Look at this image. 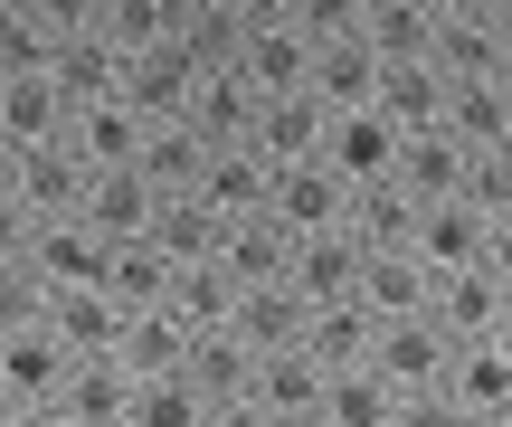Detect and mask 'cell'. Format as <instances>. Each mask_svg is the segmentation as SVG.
Here are the masks:
<instances>
[{
	"instance_id": "45",
	"label": "cell",
	"mask_w": 512,
	"mask_h": 427,
	"mask_svg": "<svg viewBox=\"0 0 512 427\" xmlns=\"http://www.w3.org/2000/svg\"><path fill=\"white\" fill-rule=\"evenodd\" d=\"M200 427H275V418H266V409H256V399L238 390V399H209V418H200Z\"/></svg>"
},
{
	"instance_id": "40",
	"label": "cell",
	"mask_w": 512,
	"mask_h": 427,
	"mask_svg": "<svg viewBox=\"0 0 512 427\" xmlns=\"http://www.w3.org/2000/svg\"><path fill=\"white\" fill-rule=\"evenodd\" d=\"M48 48H57V38L10 0V10H0V76H38V67H48Z\"/></svg>"
},
{
	"instance_id": "26",
	"label": "cell",
	"mask_w": 512,
	"mask_h": 427,
	"mask_svg": "<svg viewBox=\"0 0 512 427\" xmlns=\"http://www.w3.org/2000/svg\"><path fill=\"white\" fill-rule=\"evenodd\" d=\"M67 143L86 152V171H114L143 152V114L114 105V95H95V105H67Z\"/></svg>"
},
{
	"instance_id": "33",
	"label": "cell",
	"mask_w": 512,
	"mask_h": 427,
	"mask_svg": "<svg viewBox=\"0 0 512 427\" xmlns=\"http://www.w3.org/2000/svg\"><path fill=\"white\" fill-rule=\"evenodd\" d=\"M351 295H361L380 323H389V314H418V304H427V266L408 257V247H370V257H361V285H351Z\"/></svg>"
},
{
	"instance_id": "5",
	"label": "cell",
	"mask_w": 512,
	"mask_h": 427,
	"mask_svg": "<svg viewBox=\"0 0 512 427\" xmlns=\"http://www.w3.org/2000/svg\"><path fill=\"white\" fill-rule=\"evenodd\" d=\"M190 86H200V67L181 57V38H162V48H133L124 76H114V105H133L143 124H181Z\"/></svg>"
},
{
	"instance_id": "48",
	"label": "cell",
	"mask_w": 512,
	"mask_h": 427,
	"mask_svg": "<svg viewBox=\"0 0 512 427\" xmlns=\"http://www.w3.org/2000/svg\"><path fill=\"white\" fill-rule=\"evenodd\" d=\"M10 162H19V143H10V133H0V190H10Z\"/></svg>"
},
{
	"instance_id": "23",
	"label": "cell",
	"mask_w": 512,
	"mask_h": 427,
	"mask_svg": "<svg viewBox=\"0 0 512 427\" xmlns=\"http://www.w3.org/2000/svg\"><path fill=\"white\" fill-rule=\"evenodd\" d=\"M181 124L200 133V143H247V124H256V86H247L238 67H209L200 86H190Z\"/></svg>"
},
{
	"instance_id": "32",
	"label": "cell",
	"mask_w": 512,
	"mask_h": 427,
	"mask_svg": "<svg viewBox=\"0 0 512 427\" xmlns=\"http://www.w3.org/2000/svg\"><path fill=\"white\" fill-rule=\"evenodd\" d=\"M219 228H228L219 209H200L190 190H162V209H152V228H143V238L162 247L171 266H190V257H219Z\"/></svg>"
},
{
	"instance_id": "10",
	"label": "cell",
	"mask_w": 512,
	"mask_h": 427,
	"mask_svg": "<svg viewBox=\"0 0 512 427\" xmlns=\"http://www.w3.org/2000/svg\"><path fill=\"white\" fill-rule=\"evenodd\" d=\"M427 57H437L446 76H512V10H456V19H437Z\"/></svg>"
},
{
	"instance_id": "24",
	"label": "cell",
	"mask_w": 512,
	"mask_h": 427,
	"mask_svg": "<svg viewBox=\"0 0 512 427\" xmlns=\"http://www.w3.org/2000/svg\"><path fill=\"white\" fill-rule=\"evenodd\" d=\"M228 304H238V285H228V266H219V257L171 266V285H162V314L181 323V333H219V323H228Z\"/></svg>"
},
{
	"instance_id": "14",
	"label": "cell",
	"mask_w": 512,
	"mask_h": 427,
	"mask_svg": "<svg viewBox=\"0 0 512 427\" xmlns=\"http://www.w3.org/2000/svg\"><path fill=\"white\" fill-rule=\"evenodd\" d=\"M266 209L294 228V238H313V228H342V209H351V190L332 181L323 162H275V181H266Z\"/></svg>"
},
{
	"instance_id": "51",
	"label": "cell",
	"mask_w": 512,
	"mask_h": 427,
	"mask_svg": "<svg viewBox=\"0 0 512 427\" xmlns=\"http://www.w3.org/2000/svg\"><path fill=\"white\" fill-rule=\"evenodd\" d=\"M0 10H10V0H0Z\"/></svg>"
},
{
	"instance_id": "9",
	"label": "cell",
	"mask_w": 512,
	"mask_h": 427,
	"mask_svg": "<svg viewBox=\"0 0 512 427\" xmlns=\"http://www.w3.org/2000/svg\"><path fill=\"white\" fill-rule=\"evenodd\" d=\"M437 390L456 399L465 418H512V333H494V342H456Z\"/></svg>"
},
{
	"instance_id": "20",
	"label": "cell",
	"mask_w": 512,
	"mask_h": 427,
	"mask_svg": "<svg viewBox=\"0 0 512 427\" xmlns=\"http://www.w3.org/2000/svg\"><path fill=\"white\" fill-rule=\"evenodd\" d=\"M285 257H294V228L275 219V209H256V219H228V228H219L228 285H275V276H285Z\"/></svg>"
},
{
	"instance_id": "4",
	"label": "cell",
	"mask_w": 512,
	"mask_h": 427,
	"mask_svg": "<svg viewBox=\"0 0 512 427\" xmlns=\"http://www.w3.org/2000/svg\"><path fill=\"white\" fill-rule=\"evenodd\" d=\"M10 200L29 209V219H67V209L86 200V152H76L67 133H48V143H19V162H10Z\"/></svg>"
},
{
	"instance_id": "46",
	"label": "cell",
	"mask_w": 512,
	"mask_h": 427,
	"mask_svg": "<svg viewBox=\"0 0 512 427\" xmlns=\"http://www.w3.org/2000/svg\"><path fill=\"white\" fill-rule=\"evenodd\" d=\"M19 427H76V418L57 409V399H38V409H19Z\"/></svg>"
},
{
	"instance_id": "43",
	"label": "cell",
	"mask_w": 512,
	"mask_h": 427,
	"mask_svg": "<svg viewBox=\"0 0 512 427\" xmlns=\"http://www.w3.org/2000/svg\"><path fill=\"white\" fill-rule=\"evenodd\" d=\"M19 10H29L48 38H76V29H95V0H19Z\"/></svg>"
},
{
	"instance_id": "31",
	"label": "cell",
	"mask_w": 512,
	"mask_h": 427,
	"mask_svg": "<svg viewBox=\"0 0 512 427\" xmlns=\"http://www.w3.org/2000/svg\"><path fill=\"white\" fill-rule=\"evenodd\" d=\"M361 38L380 67H399V57H427V38H437V19H427V0H361Z\"/></svg>"
},
{
	"instance_id": "28",
	"label": "cell",
	"mask_w": 512,
	"mask_h": 427,
	"mask_svg": "<svg viewBox=\"0 0 512 427\" xmlns=\"http://www.w3.org/2000/svg\"><path fill=\"white\" fill-rule=\"evenodd\" d=\"M370 105H380V114H389L399 133L437 124V105H446V67H437V57H399V67H380V86H370Z\"/></svg>"
},
{
	"instance_id": "12",
	"label": "cell",
	"mask_w": 512,
	"mask_h": 427,
	"mask_svg": "<svg viewBox=\"0 0 512 427\" xmlns=\"http://www.w3.org/2000/svg\"><path fill=\"white\" fill-rule=\"evenodd\" d=\"M152 209H162V190H152L133 162H114V171H86V200H76V219H86L95 238L114 247V238H143Z\"/></svg>"
},
{
	"instance_id": "21",
	"label": "cell",
	"mask_w": 512,
	"mask_h": 427,
	"mask_svg": "<svg viewBox=\"0 0 512 427\" xmlns=\"http://www.w3.org/2000/svg\"><path fill=\"white\" fill-rule=\"evenodd\" d=\"M456 171H465V143L456 133H437V124H418V133H399V162H389V181L408 190V200H456Z\"/></svg>"
},
{
	"instance_id": "49",
	"label": "cell",
	"mask_w": 512,
	"mask_h": 427,
	"mask_svg": "<svg viewBox=\"0 0 512 427\" xmlns=\"http://www.w3.org/2000/svg\"><path fill=\"white\" fill-rule=\"evenodd\" d=\"M0 427H19V399H10V390H0Z\"/></svg>"
},
{
	"instance_id": "13",
	"label": "cell",
	"mask_w": 512,
	"mask_h": 427,
	"mask_svg": "<svg viewBox=\"0 0 512 427\" xmlns=\"http://www.w3.org/2000/svg\"><path fill=\"white\" fill-rule=\"evenodd\" d=\"M266 181H275V171L256 162L247 143H209L200 171H190V200L219 209V219H256V209H266Z\"/></svg>"
},
{
	"instance_id": "8",
	"label": "cell",
	"mask_w": 512,
	"mask_h": 427,
	"mask_svg": "<svg viewBox=\"0 0 512 427\" xmlns=\"http://www.w3.org/2000/svg\"><path fill=\"white\" fill-rule=\"evenodd\" d=\"M19 266H29L48 295H57V285H105V238H95V228L67 209V219H38V228H29Z\"/></svg>"
},
{
	"instance_id": "15",
	"label": "cell",
	"mask_w": 512,
	"mask_h": 427,
	"mask_svg": "<svg viewBox=\"0 0 512 427\" xmlns=\"http://www.w3.org/2000/svg\"><path fill=\"white\" fill-rule=\"evenodd\" d=\"M313 143H323V105H313L304 86L294 95H256V124H247V152L256 162H313Z\"/></svg>"
},
{
	"instance_id": "44",
	"label": "cell",
	"mask_w": 512,
	"mask_h": 427,
	"mask_svg": "<svg viewBox=\"0 0 512 427\" xmlns=\"http://www.w3.org/2000/svg\"><path fill=\"white\" fill-rule=\"evenodd\" d=\"M29 228H38V219H29V209L10 200V190H0V266H19V247H29Z\"/></svg>"
},
{
	"instance_id": "25",
	"label": "cell",
	"mask_w": 512,
	"mask_h": 427,
	"mask_svg": "<svg viewBox=\"0 0 512 427\" xmlns=\"http://www.w3.org/2000/svg\"><path fill=\"white\" fill-rule=\"evenodd\" d=\"M370 333H380V314H370L361 295H342V304H304V352L323 361V371L370 361Z\"/></svg>"
},
{
	"instance_id": "38",
	"label": "cell",
	"mask_w": 512,
	"mask_h": 427,
	"mask_svg": "<svg viewBox=\"0 0 512 427\" xmlns=\"http://www.w3.org/2000/svg\"><path fill=\"white\" fill-rule=\"evenodd\" d=\"M209 418V399L190 390L181 371H162V380H133V409H124V427H200Z\"/></svg>"
},
{
	"instance_id": "50",
	"label": "cell",
	"mask_w": 512,
	"mask_h": 427,
	"mask_svg": "<svg viewBox=\"0 0 512 427\" xmlns=\"http://www.w3.org/2000/svg\"><path fill=\"white\" fill-rule=\"evenodd\" d=\"M294 427H323V418H294Z\"/></svg>"
},
{
	"instance_id": "41",
	"label": "cell",
	"mask_w": 512,
	"mask_h": 427,
	"mask_svg": "<svg viewBox=\"0 0 512 427\" xmlns=\"http://www.w3.org/2000/svg\"><path fill=\"white\" fill-rule=\"evenodd\" d=\"M285 29L304 38V48H323V38H351V29H361V0H294Z\"/></svg>"
},
{
	"instance_id": "6",
	"label": "cell",
	"mask_w": 512,
	"mask_h": 427,
	"mask_svg": "<svg viewBox=\"0 0 512 427\" xmlns=\"http://www.w3.org/2000/svg\"><path fill=\"white\" fill-rule=\"evenodd\" d=\"M446 352H456V342H446L427 314H389L380 333H370V371H380L399 399L408 390H437V380H446Z\"/></svg>"
},
{
	"instance_id": "37",
	"label": "cell",
	"mask_w": 512,
	"mask_h": 427,
	"mask_svg": "<svg viewBox=\"0 0 512 427\" xmlns=\"http://www.w3.org/2000/svg\"><path fill=\"white\" fill-rule=\"evenodd\" d=\"M181 29V0H95V38L105 48H162V38Z\"/></svg>"
},
{
	"instance_id": "27",
	"label": "cell",
	"mask_w": 512,
	"mask_h": 427,
	"mask_svg": "<svg viewBox=\"0 0 512 427\" xmlns=\"http://www.w3.org/2000/svg\"><path fill=\"white\" fill-rule=\"evenodd\" d=\"M228 67H238L256 95H294V86H304V67H313V48L285 29V19H266V29L238 38V57H228Z\"/></svg>"
},
{
	"instance_id": "34",
	"label": "cell",
	"mask_w": 512,
	"mask_h": 427,
	"mask_svg": "<svg viewBox=\"0 0 512 427\" xmlns=\"http://www.w3.org/2000/svg\"><path fill=\"white\" fill-rule=\"evenodd\" d=\"M0 133H10V143L67 133V95L48 86V67H38V76H0Z\"/></svg>"
},
{
	"instance_id": "22",
	"label": "cell",
	"mask_w": 512,
	"mask_h": 427,
	"mask_svg": "<svg viewBox=\"0 0 512 427\" xmlns=\"http://www.w3.org/2000/svg\"><path fill=\"white\" fill-rule=\"evenodd\" d=\"M228 333H238L247 352H285V342H304V295H294L285 276H275V285H238Z\"/></svg>"
},
{
	"instance_id": "29",
	"label": "cell",
	"mask_w": 512,
	"mask_h": 427,
	"mask_svg": "<svg viewBox=\"0 0 512 427\" xmlns=\"http://www.w3.org/2000/svg\"><path fill=\"white\" fill-rule=\"evenodd\" d=\"M114 76H124V48H105L95 29H76V38H57V48H48V86L67 95V105L114 95Z\"/></svg>"
},
{
	"instance_id": "30",
	"label": "cell",
	"mask_w": 512,
	"mask_h": 427,
	"mask_svg": "<svg viewBox=\"0 0 512 427\" xmlns=\"http://www.w3.org/2000/svg\"><path fill=\"white\" fill-rule=\"evenodd\" d=\"M323 427H389L399 418V390H389L370 361H351V371H323V409H313Z\"/></svg>"
},
{
	"instance_id": "42",
	"label": "cell",
	"mask_w": 512,
	"mask_h": 427,
	"mask_svg": "<svg viewBox=\"0 0 512 427\" xmlns=\"http://www.w3.org/2000/svg\"><path fill=\"white\" fill-rule=\"evenodd\" d=\"M389 427H475V418H465V409H456L446 390H408V399H399V418H389Z\"/></svg>"
},
{
	"instance_id": "39",
	"label": "cell",
	"mask_w": 512,
	"mask_h": 427,
	"mask_svg": "<svg viewBox=\"0 0 512 427\" xmlns=\"http://www.w3.org/2000/svg\"><path fill=\"white\" fill-rule=\"evenodd\" d=\"M456 200L512 228V152H465V171H456Z\"/></svg>"
},
{
	"instance_id": "2",
	"label": "cell",
	"mask_w": 512,
	"mask_h": 427,
	"mask_svg": "<svg viewBox=\"0 0 512 427\" xmlns=\"http://www.w3.org/2000/svg\"><path fill=\"white\" fill-rule=\"evenodd\" d=\"M503 247H512V228H503V219H484V209H465V200H427L418 219H408V257H418L427 276L484 266V257H503Z\"/></svg>"
},
{
	"instance_id": "19",
	"label": "cell",
	"mask_w": 512,
	"mask_h": 427,
	"mask_svg": "<svg viewBox=\"0 0 512 427\" xmlns=\"http://www.w3.org/2000/svg\"><path fill=\"white\" fill-rule=\"evenodd\" d=\"M285 285L304 304H342L351 285H361V247L342 238V228H313V238H294V257H285Z\"/></svg>"
},
{
	"instance_id": "1",
	"label": "cell",
	"mask_w": 512,
	"mask_h": 427,
	"mask_svg": "<svg viewBox=\"0 0 512 427\" xmlns=\"http://www.w3.org/2000/svg\"><path fill=\"white\" fill-rule=\"evenodd\" d=\"M418 314L437 323L446 342H494V333H512V276H503V257L456 266V276H427V304H418Z\"/></svg>"
},
{
	"instance_id": "36",
	"label": "cell",
	"mask_w": 512,
	"mask_h": 427,
	"mask_svg": "<svg viewBox=\"0 0 512 427\" xmlns=\"http://www.w3.org/2000/svg\"><path fill=\"white\" fill-rule=\"evenodd\" d=\"M162 285H171V257L152 238H114L105 247V295L124 304V314H133V304H162Z\"/></svg>"
},
{
	"instance_id": "11",
	"label": "cell",
	"mask_w": 512,
	"mask_h": 427,
	"mask_svg": "<svg viewBox=\"0 0 512 427\" xmlns=\"http://www.w3.org/2000/svg\"><path fill=\"white\" fill-rule=\"evenodd\" d=\"M247 399H256L275 427L313 418V409H323V361H313L304 342H285V352H256V361H247Z\"/></svg>"
},
{
	"instance_id": "3",
	"label": "cell",
	"mask_w": 512,
	"mask_h": 427,
	"mask_svg": "<svg viewBox=\"0 0 512 427\" xmlns=\"http://www.w3.org/2000/svg\"><path fill=\"white\" fill-rule=\"evenodd\" d=\"M313 162H323L342 190H370V181H389V162H399V124H389L380 105L323 114V143H313Z\"/></svg>"
},
{
	"instance_id": "18",
	"label": "cell",
	"mask_w": 512,
	"mask_h": 427,
	"mask_svg": "<svg viewBox=\"0 0 512 427\" xmlns=\"http://www.w3.org/2000/svg\"><path fill=\"white\" fill-rule=\"evenodd\" d=\"M38 323L67 342V361H86V352H114V333H124V304H114L105 285H57Z\"/></svg>"
},
{
	"instance_id": "47",
	"label": "cell",
	"mask_w": 512,
	"mask_h": 427,
	"mask_svg": "<svg viewBox=\"0 0 512 427\" xmlns=\"http://www.w3.org/2000/svg\"><path fill=\"white\" fill-rule=\"evenodd\" d=\"M456 10H512V0H427V19H456Z\"/></svg>"
},
{
	"instance_id": "17",
	"label": "cell",
	"mask_w": 512,
	"mask_h": 427,
	"mask_svg": "<svg viewBox=\"0 0 512 427\" xmlns=\"http://www.w3.org/2000/svg\"><path fill=\"white\" fill-rule=\"evenodd\" d=\"M57 409H67L76 427H124V409H133V371H124L114 352L67 361V380H57Z\"/></svg>"
},
{
	"instance_id": "7",
	"label": "cell",
	"mask_w": 512,
	"mask_h": 427,
	"mask_svg": "<svg viewBox=\"0 0 512 427\" xmlns=\"http://www.w3.org/2000/svg\"><path fill=\"white\" fill-rule=\"evenodd\" d=\"M437 133H456L465 152H512V76H446Z\"/></svg>"
},
{
	"instance_id": "16",
	"label": "cell",
	"mask_w": 512,
	"mask_h": 427,
	"mask_svg": "<svg viewBox=\"0 0 512 427\" xmlns=\"http://www.w3.org/2000/svg\"><path fill=\"white\" fill-rule=\"evenodd\" d=\"M57 380H67V342H57L48 323H10V333H0V390H10L19 409H38V399H57Z\"/></svg>"
},
{
	"instance_id": "35",
	"label": "cell",
	"mask_w": 512,
	"mask_h": 427,
	"mask_svg": "<svg viewBox=\"0 0 512 427\" xmlns=\"http://www.w3.org/2000/svg\"><path fill=\"white\" fill-rule=\"evenodd\" d=\"M247 361H256V352H247V342L219 323V333H190V352H181V380H190L200 399H238V390H247Z\"/></svg>"
}]
</instances>
